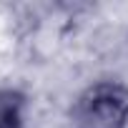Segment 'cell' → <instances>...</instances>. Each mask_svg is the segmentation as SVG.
Returning <instances> with one entry per match:
<instances>
[{
	"instance_id": "1",
	"label": "cell",
	"mask_w": 128,
	"mask_h": 128,
	"mask_svg": "<svg viewBox=\"0 0 128 128\" xmlns=\"http://www.w3.org/2000/svg\"><path fill=\"white\" fill-rule=\"evenodd\" d=\"M76 128H123L128 120V90L118 83L90 86L73 108Z\"/></svg>"
},
{
	"instance_id": "2",
	"label": "cell",
	"mask_w": 128,
	"mask_h": 128,
	"mask_svg": "<svg viewBox=\"0 0 128 128\" xmlns=\"http://www.w3.org/2000/svg\"><path fill=\"white\" fill-rule=\"evenodd\" d=\"M0 128H23V96L0 90Z\"/></svg>"
}]
</instances>
